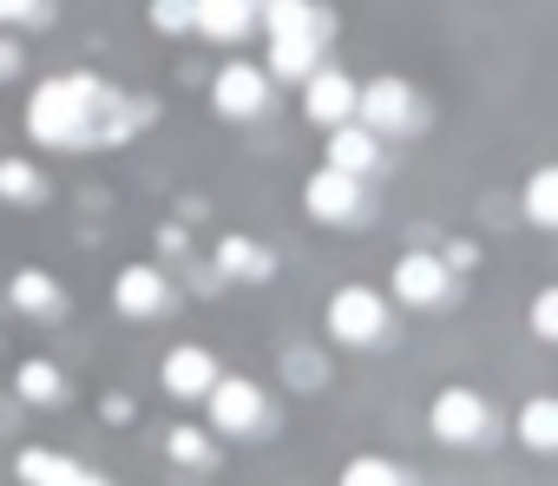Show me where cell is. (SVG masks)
Here are the masks:
<instances>
[{
  "label": "cell",
  "instance_id": "cell-1",
  "mask_svg": "<svg viewBox=\"0 0 558 486\" xmlns=\"http://www.w3.org/2000/svg\"><path fill=\"white\" fill-rule=\"evenodd\" d=\"M151 119H158V99L119 93L99 73H53L27 99V132L40 145H60V151H73V145H119V138L145 132Z\"/></svg>",
  "mask_w": 558,
  "mask_h": 486
},
{
  "label": "cell",
  "instance_id": "cell-2",
  "mask_svg": "<svg viewBox=\"0 0 558 486\" xmlns=\"http://www.w3.org/2000/svg\"><path fill=\"white\" fill-rule=\"evenodd\" d=\"M421 112H414V86L408 80H395V73H381V80H368V86H355V125L362 132H408Z\"/></svg>",
  "mask_w": 558,
  "mask_h": 486
},
{
  "label": "cell",
  "instance_id": "cell-3",
  "mask_svg": "<svg viewBox=\"0 0 558 486\" xmlns=\"http://www.w3.org/2000/svg\"><path fill=\"white\" fill-rule=\"evenodd\" d=\"M329 336L349 342V349L381 342V336H388V303H381L375 290H362V283L336 290V296H329Z\"/></svg>",
  "mask_w": 558,
  "mask_h": 486
},
{
  "label": "cell",
  "instance_id": "cell-4",
  "mask_svg": "<svg viewBox=\"0 0 558 486\" xmlns=\"http://www.w3.org/2000/svg\"><path fill=\"white\" fill-rule=\"evenodd\" d=\"M256 21L269 27V47H316V53H323L329 34H336V14L310 8V0H269Z\"/></svg>",
  "mask_w": 558,
  "mask_h": 486
},
{
  "label": "cell",
  "instance_id": "cell-5",
  "mask_svg": "<svg viewBox=\"0 0 558 486\" xmlns=\"http://www.w3.org/2000/svg\"><path fill=\"white\" fill-rule=\"evenodd\" d=\"M395 296H401L408 309H440V303L453 296V270H447L434 251H408V257L395 264Z\"/></svg>",
  "mask_w": 558,
  "mask_h": 486
},
{
  "label": "cell",
  "instance_id": "cell-6",
  "mask_svg": "<svg viewBox=\"0 0 558 486\" xmlns=\"http://www.w3.org/2000/svg\"><path fill=\"white\" fill-rule=\"evenodd\" d=\"M210 106H217L223 119H256V112L269 106V73L250 66V60H230V66L210 80Z\"/></svg>",
  "mask_w": 558,
  "mask_h": 486
},
{
  "label": "cell",
  "instance_id": "cell-7",
  "mask_svg": "<svg viewBox=\"0 0 558 486\" xmlns=\"http://www.w3.org/2000/svg\"><path fill=\"white\" fill-rule=\"evenodd\" d=\"M204 401H210V427L217 434H256L263 427V388L243 381V375H217V388Z\"/></svg>",
  "mask_w": 558,
  "mask_h": 486
},
{
  "label": "cell",
  "instance_id": "cell-8",
  "mask_svg": "<svg viewBox=\"0 0 558 486\" xmlns=\"http://www.w3.org/2000/svg\"><path fill=\"white\" fill-rule=\"evenodd\" d=\"M427 421H434V434H440V440H453V447L486 440V427H493V414H486V401H480L473 388H440V394H434V408H427Z\"/></svg>",
  "mask_w": 558,
  "mask_h": 486
},
{
  "label": "cell",
  "instance_id": "cell-9",
  "mask_svg": "<svg viewBox=\"0 0 558 486\" xmlns=\"http://www.w3.org/2000/svg\"><path fill=\"white\" fill-rule=\"evenodd\" d=\"M303 106H310V119L316 125H355V80L349 73H336V66H316L310 80H303Z\"/></svg>",
  "mask_w": 558,
  "mask_h": 486
},
{
  "label": "cell",
  "instance_id": "cell-10",
  "mask_svg": "<svg viewBox=\"0 0 558 486\" xmlns=\"http://www.w3.org/2000/svg\"><path fill=\"white\" fill-rule=\"evenodd\" d=\"M112 303H119V316L151 323V316L171 309V283H165L151 264H132V270H119V283H112Z\"/></svg>",
  "mask_w": 558,
  "mask_h": 486
},
{
  "label": "cell",
  "instance_id": "cell-11",
  "mask_svg": "<svg viewBox=\"0 0 558 486\" xmlns=\"http://www.w3.org/2000/svg\"><path fill=\"white\" fill-rule=\"evenodd\" d=\"M303 204H310L323 223H349V217H362V204H368V197H362V178H342V171H329V165H323V171L303 184Z\"/></svg>",
  "mask_w": 558,
  "mask_h": 486
},
{
  "label": "cell",
  "instance_id": "cell-12",
  "mask_svg": "<svg viewBox=\"0 0 558 486\" xmlns=\"http://www.w3.org/2000/svg\"><path fill=\"white\" fill-rule=\"evenodd\" d=\"M165 388H171L178 401H204V394L217 388V355L197 349V342H178V349L165 355Z\"/></svg>",
  "mask_w": 558,
  "mask_h": 486
},
{
  "label": "cell",
  "instance_id": "cell-13",
  "mask_svg": "<svg viewBox=\"0 0 558 486\" xmlns=\"http://www.w3.org/2000/svg\"><path fill=\"white\" fill-rule=\"evenodd\" d=\"M8 296H14V309L34 316V323H60V316H66V290H60L47 270H14Z\"/></svg>",
  "mask_w": 558,
  "mask_h": 486
},
{
  "label": "cell",
  "instance_id": "cell-14",
  "mask_svg": "<svg viewBox=\"0 0 558 486\" xmlns=\"http://www.w3.org/2000/svg\"><path fill=\"white\" fill-rule=\"evenodd\" d=\"M191 34L250 40V34H256V8H250V0H204V8H191Z\"/></svg>",
  "mask_w": 558,
  "mask_h": 486
},
{
  "label": "cell",
  "instance_id": "cell-15",
  "mask_svg": "<svg viewBox=\"0 0 558 486\" xmlns=\"http://www.w3.org/2000/svg\"><path fill=\"white\" fill-rule=\"evenodd\" d=\"M217 277H243V283H269L276 277V257L263 251L256 236H223L217 243Z\"/></svg>",
  "mask_w": 558,
  "mask_h": 486
},
{
  "label": "cell",
  "instance_id": "cell-16",
  "mask_svg": "<svg viewBox=\"0 0 558 486\" xmlns=\"http://www.w3.org/2000/svg\"><path fill=\"white\" fill-rule=\"evenodd\" d=\"M375 158H381V138L375 132H362V125H336L329 132V171L362 178V171H375Z\"/></svg>",
  "mask_w": 558,
  "mask_h": 486
},
{
  "label": "cell",
  "instance_id": "cell-17",
  "mask_svg": "<svg viewBox=\"0 0 558 486\" xmlns=\"http://www.w3.org/2000/svg\"><path fill=\"white\" fill-rule=\"evenodd\" d=\"M14 473H21V486H73L86 466L66 460V453H53V447H21L14 453Z\"/></svg>",
  "mask_w": 558,
  "mask_h": 486
},
{
  "label": "cell",
  "instance_id": "cell-18",
  "mask_svg": "<svg viewBox=\"0 0 558 486\" xmlns=\"http://www.w3.org/2000/svg\"><path fill=\"white\" fill-rule=\"evenodd\" d=\"M14 394L34 401V408H53V401H66V375L53 362H21L14 368Z\"/></svg>",
  "mask_w": 558,
  "mask_h": 486
},
{
  "label": "cell",
  "instance_id": "cell-19",
  "mask_svg": "<svg viewBox=\"0 0 558 486\" xmlns=\"http://www.w3.org/2000/svg\"><path fill=\"white\" fill-rule=\"evenodd\" d=\"M519 440L538 447V453L558 447V401H551V394H532V401L519 408Z\"/></svg>",
  "mask_w": 558,
  "mask_h": 486
},
{
  "label": "cell",
  "instance_id": "cell-20",
  "mask_svg": "<svg viewBox=\"0 0 558 486\" xmlns=\"http://www.w3.org/2000/svg\"><path fill=\"white\" fill-rule=\"evenodd\" d=\"M0 197L8 204H47V178L34 171V158H0Z\"/></svg>",
  "mask_w": 558,
  "mask_h": 486
},
{
  "label": "cell",
  "instance_id": "cell-21",
  "mask_svg": "<svg viewBox=\"0 0 558 486\" xmlns=\"http://www.w3.org/2000/svg\"><path fill=\"white\" fill-rule=\"evenodd\" d=\"M525 217H532L538 230L558 223V171H551V165H538V171L525 178Z\"/></svg>",
  "mask_w": 558,
  "mask_h": 486
},
{
  "label": "cell",
  "instance_id": "cell-22",
  "mask_svg": "<svg viewBox=\"0 0 558 486\" xmlns=\"http://www.w3.org/2000/svg\"><path fill=\"white\" fill-rule=\"evenodd\" d=\"M165 453H171L178 466H197V473H204V466L217 460V447H210V434H204V427H191V421H184V427H171V440H165Z\"/></svg>",
  "mask_w": 558,
  "mask_h": 486
},
{
  "label": "cell",
  "instance_id": "cell-23",
  "mask_svg": "<svg viewBox=\"0 0 558 486\" xmlns=\"http://www.w3.org/2000/svg\"><path fill=\"white\" fill-rule=\"evenodd\" d=\"M342 486H408V479H401V466H395V460L362 453V460H349V466H342Z\"/></svg>",
  "mask_w": 558,
  "mask_h": 486
},
{
  "label": "cell",
  "instance_id": "cell-24",
  "mask_svg": "<svg viewBox=\"0 0 558 486\" xmlns=\"http://www.w3.org/2000/svg\"><path fill=\"white\" fill-rule=\"evenodd\" d=\"M316 66H323L316 47H269V66H263V73H269V80H310Z\"/></svg>",
  "mask_w": 558,
  "mask_h": 486
},
{
  "label": "cell",
  "instance_id": "cell-25",
  "mask_svg": "<svg viewBox=\"0 0 558 486\" xmlns=\"http://www.w3.org/2000/svg\"><path fill=\"white\" fill-rule=\"evenodd\" d=\"M532 336H538V342L558 336V290H538V296H532Z\"/></svg>",
  "mask_w": 558,
  "mask_h": 486
},
{
  "label": "cell",
  "instance_id": "cell-26",
  "mask_svg": "<svg viewBox=\"0 0 558 486\" xmlns=\"http://www.w3.org/2000/svg\"><path fill=\"white\" fill-rule=\"evenodd\" d=\"M151 27H165V34H191V0H158V8H151Z\"/></svg>",
  "mask_w": 558,
  "mask_h": 486
},
{
  "label": "cell",
  "instance_id": "cell-27",
  "mask_svg": "<svg viewBox=\"0 0 558 486\" xmlns=\"http://www.w3.org/2000/svg\"><path fill=\"white\" fill-rule=\"evenodd\" d=\"M99 414H106L112 427H125V421H138V401H132V394H106V401H99Z\"/></svg>",
  "mask_w": 558,
  "mask_h": 486
},
{
  "label": "cell",
  "instance_id": "cell-28",
  "mask_svg": "<svg viewBox=\"0 0 558 486\" xmlns=\"http://www.w3.org/2000/svg\"><path fill=\"white\" fill-rule=\"evenodd\" d=\"M14 73H21V40L0 34V80H14Z\"/></svg>",
  "mask_w": 558,
  "mask_h": 486
},
{
  "label": "cell",
  "instance_id": "cell-29",
  "mask_svg": "<svg viewBox=\"0 0 558 486\" xmlns=\"http://www.w3.org/2000/svg\"><path fill=\"white\" fill-rule=\"evenodd\" d=\"M73 486H112V479H99V473H80V479H73Z\"/></svg>",
  "mask_w": 558,
  "mask_h": 486
}]
</instances>
